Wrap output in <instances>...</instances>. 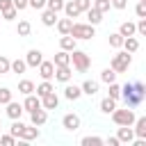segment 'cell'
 <instances>
[{
	"mask_svg": "<svg viewBox=\"0 0 146 146\" xmlns=\"http://www.w3.org/2000/svg\"><path fill=\"white\" fill-rule=\"evenodd\" d=\"M119 98H123L125 107H137V105H141L144 98H146V87H144V82H141V80L128 82L125 87H121V96H119Z\"/></svg>",
	"mask_w": 146,
	"mask_h": 146,
	"instance_id": "1",
	"label": "cell"
},
{
	"mask_svg": "<svg viewBox=\"0 0 146 146\" xmlns=\"http://www.w3.org/2000/svg\"><path fill=\"white\" fill-rule=\"evenodd\" d=\"M68 55H71V64H73V68H75L78 73H84V71L91 66V59H89V55H87L84 50H78V48H73Z\"/></svg>",
	"mask_w": 146,
	"mask_h": 146,
	"instance_id": "2",
	"label": "cell"
},
{
	"mask_svg": "<svg viewBox=\"0 0 146 146\" xmlns=\"http://www.w3.org/2000/svg\"><path fill=\"white\" fill-rule=\"evenodd\" d=\"M130 62H132V52H116L114 57H112V64H110V68L114 71V73H125L128 71V66H130Z\"/></svg>",
	"mask_w": 146,
	"mask_h": 146,
	"instance_id": "3",
	"label": "cell"
},
{
	"mask_svg": "<svg viewBox=\"0 0 146 146\" xmlns=\"http://www.w3.org/2000/svg\"><path fill=\"white\" fill-rule=\"evenodd\" d=\"M68 34H71L73 39H91V36H96V30H94V25H89V23H73Z\"/></svg>",
	"mask_w": 146,
	"mask_h": 146,
	"instance_id": "4",
	"label": "cell"
},
{
	"mask_svg": "<svg viewBox=\"0 0 146 146\" xmlns=\"http://www.w3.org/2000/svg\"><path fill=\"white\" fill-rule=\"evenodd\" d=\"M135 112H132V107H125V110H114L112 112V121L116 123V125H132L135 123Z\"/></svg>",
	"mask_w": 146,
	"mask_h": 146,
	"instance_id": "5",
	"label": "cell"
},
{
	"mask_svg": "<svg viewBox=\"0 0 146 146\" xmlns=\"http://www.w3.org/2000/svg\"><path fill=\"white\" fill-rule=\"evenodd\" d=\"M62 125H64V130H68V132H75V130L80 128V116H78V114H73V112H68V114H64V119H62Z\"/></svg>",
	"mask_w": 146,
	"mask_h": 146,
	"instance_id": "6",
	"label": "cell"
},
{
	"mask_svg": "<svg viewBox=\"0 0 146 146\" xmlns=\"http://www.w3.org/2000/svg\"><path fill=\"white\" fill-rule=\"evenodd\" d=\"M41 62H43V52H41L39 48H32V50H27V55H25V64H27V66L36 68Z\"/></svg>",
	"mask_w": 146,
	"mask_h": 146,
	"instance_id": "7",
	"label": "cell"
},
{
	"mask_svg": "<svg viewBox=\"0 0 146 146\" xmlns=\"http://www.w3.org/2000/svg\"><path fill=\"white\" fill-rule=\"evenodd\" d=\"M36 137H39V125H23L18 132V139H23V141H32Z\"/></svg>",
	"mask_w": 146,
	"mask_h": 146,
	"instance_id": "8",
	"label": "cell"
},
{
	"mask_svg": "<svg viewBox=\"0 0 146 146\" xmlns=\"http://www.w3.org/2000/svg\"><path fill=\"white\" fill-rule=\"evenodd\" d=\"M41 107V98L36 94H27L25 96V103H23V112H34Z\"/></svg>",
	"mask_w": 146,
	"mask_h": 146,
	"instance_id": "9",
	"label": "cell"
},
{
	"mask_svg": "<svg viewBox=\"0 0 146 146\" xmlns=\"http://www.w3.org/2000/svg\"><path fill=\"white\" fill-rule=\"evenodd\" d=\"M55 80H59V82H68L71 78H73V71H71V64L68 66H55V75H52Z\"/></svg>",
	"mask_w": 146,
	"mask_h": 146,
	"instance_id": "10",
	"label": "cell"
},
{
	"mask_svg": "<svg viewBox=\"0 0 146 146\" xmlns=\"http://www.w3.org/2000/svg\"><path fill=\"white\" fill-rule=\"evenodd\" d=\"M116 139H119L121 144H130V141L135 139V132H132V128H130V125H119Z\"/></svg>",
	"mask_w": 146,
	"mask_h": 146,
	"instance_id": "11",
	"label": "cell"
},
{
	"mask_svg": "<svg viewBox=\"0 0 146 146\" xmlns=\"http://www.w3.org/2000/svg\"><path fill=\"white\" fill-rule=\"evenodd\" d=\"M57 105H59V98H57L55 91H50V94H46L41 98V107L43 110H57Z\"/></svg>",
	"mask_w": 146,
	"mask_h": 146,
	"instance_id": "12",
	"label": "cell"
},
{
	"mask_svg": "<svg viewBox=\"0 0 146 146\" xmlns=\"http://www.w3.org/2000/svg\"><path fill=\"white\" fill-rule=\"evenodd\" d=\"M5 112H7V116H9L11 121H14V119H21V114H23V105H21V103H14V100H9Z\"/></svg>",
	"mask_w": 146,
	"mask_h": 146,
	"instance_id": "13",
	"label": "cell"
},
{
	"mask_svg": "<svg viewBox=\"0 0 146 146\" xmlns=\"http://www.w3.org/2000/svg\"><path fill=\"white\" fill-rule=\"evenodd\" d=\"M30 119H32V125H43V123L48 121V112H46L43 107H39V110H34V112H30Z\"/></svg>",
	"mask_w": 146,
	"mask_h": 146,
	"instance_id": "14",
	"label": "cell"
},
{
	"mask_svg": "<svg viewBox=\"0 0 146 146\" xmlns=\"http://www.w3.org/2000/svg\"><path fill=\"white\" fill-rule=\"evenodd\" d=\"M119 34L125 39V36H135L137 34V27H135V23L132 21H123L121 25H119Z\"/></svg>",
	"mask_w": 146,
	"mask_h": 146,
	"instance_id": "15",
	"label": "cell"
},
{
	"mask_svg": "<svg viewBox=\"0 0 146 146\" xmlns=\"http://www.w3.org/2000/svg\"><path fill=\"white\" fill-rule=\"evenodd\" d=\"M39 75H41L43 80H50V78L55 75V64H52V62H41V64H39Z\"/></svg>",
	"mask_w": 146,
	"mask_h": 146,
	"instance_id": "16",
	"label": "cell"
},
{
	"mask_svg": "<svg viewBox=\"0 0 146 146\" xmlns=\"http://www.w3.org/2000/svg\"><path fill=\"white\" fill-rule=\"evenodd\" d=\"M135 137H139V139H146V116H139V119H135Z\"/></svg>",
	"mask_w": 146,
	"mask_h": 146,
	"instance_id": "17",
	"label": "cell"
},
{
	"mask_svg": "<svg viewBox=\"0 0 146 146\" xmlns=\"http://www.w3.org/2000/svg\"><path fill=\"white\" fill-rule=\"evenodd\" d=\"M80 89H82V94H87V96H96V94H98V82H96V80H84V82L80 84Z\"/></svg>",
	"mask_w": 146,
	"mask_h": 146,
	"instance_id": "18",
	"label": "cell"
},
{
	"mask_svg": "<svg viewBox=\"0 0 146 146\" xmlns=\"http://www.w3.org/2000/svg\"><path fill=\"white\" fill-rule=\"evenodd\" d=\"M84 14H87V18H89V25H94V27H96V25H98V23L103 21V14H100V11L96 9V7H89V9L84 11Z\"/></svg>",
	"mask_w": 146,
	"mask_h": 146,
	"instance_id": "19",
	"label": "cell"
},
{
	"mask_svg": "<svg viewBox=\"0 0 146 146\" xmlns=\"http://www.w3.org/2000/svg\"><path fill=\"white\" fill-rule=\"evenodd\" d=\"M75 41H78V39H73L71 34H62V39H59V48L66 50V52H71V50L75 48Z\"/></svg>",
	"mask_w": 146,
	"mask_h": 146,
	"instance_id": "20",
	"label": "cell"
},
{
	"mask_svg": "<svg viewBox=\"0 0 146 146\" xmlns=\"http://www.w3.org/2000/svg\"><path fill=\"white\" fill-rule=\"evenodd\" d=\"M64 96H66L68 100H78V98L82 96V89H80L78 84H66V89H64Z\"/></svg>",
	"mask_w": 146,
	"mask_h": 146,
	"instance_id": "21",
	"label": "cell"
},
{
	"mask_svg": "<svg viewBox=\"0 0 146 146\" xmlns=\"http://www.w3.org/2000/svg\"><path fill=\"white\" fill-rule=\"evenodd\" d=\"M41 23H43L46 27H52V25L57 23V14L50 11V9H43V14H41Z\"/></svg>",
	"mask_w": 146,
	"mask_h": 146,
	"instance_id": "22",
	"label": "cell"
},
{
	"mask_svg": "<svg viewBox=\"0 0 146 146\" xmlns=\"http://www.w3.org/2000/svg\"><path fill=\"white\" fill-rule=\"evenodd\" d=\"M52 64H55V66H68V64H71V55H68L66 50H59V52L55 55Z\"/></svg>",
	"mask_w": 146,
	"mask_h": 146,
	"instance_id": "23",
	"label": "cell"
},
{
	"mask_svg": "<svg viewBox=\"0 0 146 146\" xmlns=\"http://www.w3.org/2000/svg\"><path fill=\"white\" fill-rule=\"evenodd\" d=\"M34 91H36V96H39V98H43L46 94H50V91H55V87L50 84V80H43L41 84H36V87H34Z\"/></svg>",
	"mask_w": 146,
	"mask_h": 146,
	"instance_id": "24",
	"label": "cell"
},
{
	"mask_svg": "<svg viewBox=\"0 0 146 146\" xmlns=\"http://www.w3.org/2000/svg\"><path fill=\"white\" fill-rule=\"evenodd\" d=\"M114 110H116V100H114V98L107 96V98L100 100V112H103V114H112Z\"/></svg>",
	"mask_w": 146,
	"mask_h": 146,
	"instance_id": "25",
	"label": "cell"
},
{
	"mask_svg": "<svg viewBox=\"0 0 146 146\" xmlns=\"http://www.w3.org/2000/svg\"><path fill=\"white\" fill-rule=\"evenodd\" d=\"M64 14H66V18H78L80 16V9L75 7V2L71 0V2H64V9H62Z\"/></svg>",
	"mask_w": 146,
	"mask_h": 146,
	"instance_id": "26",
	"label": "cell"
},
{
	"mask_svg": "<svg viewBox=\"0 0 146 146\" xmlns=\"http://www.w3.org/2000/svg\"><path fill=\"white\" fill-rule=\"evenodd\" d=\"M57 30H59V34H68L71 32V25H73V18H57Z\"/></svg>",
	"mask_w": 146,
	"mask_h": 146,
	"instance_id": "27",
	"label": "cell"
},
{
	"mask_svg": "<svg viewBox=\"0 0 146 146\" xmlns=\"http://www.w3.org/2000/svg\"><path fill=\"white\" fill-rule=\"evenodd\" d=\"M121 46L125 48V52H137V50H139V41H137L135 36H125Z\"/></svg>",
	"mask_w": 146,
	"mask_h": 146,
	"instance_id": "28",
	"label": "cell"
},
{
	"mask_svg": "<svg viewBox=\"0 0 146 146\" xmlns=\"http://www.w3.org/2000/svg\"><path fill=\"white\" fill-rule=\"evenodd\" d=\"M80 144H82V146H103L105 139H103V137H96V135H89V137H82Z\"/></svg>",
	"mask_w": 146,
	"mask_h": 146,
	"instance_id": "29",
	"label": "cell"
},
{
	"mask_svg": "<svg viewBox=\"0 0 146 146\" xmlns=\"http://www.w3.org/2000/svg\"><path fill=\"white\" fill-rule=\"evenodd\" d=\"M16 32H18V36H30V32H32V25H30V21H18V25H16Z\"/></svg>",
	"mask_w": 146,
	"mask_h": 146,
	"instance_id": "30",
	"label": "cell"
},
{
	"mask_svg": "<svg viewBox=\"0 0 146 146\" xmlns=\"http://www.w3.org/2000/svg\"><path fill=\"white\" fill-rule=\"evenodd\" d=\"M18 91H21L23 96L34 94V82H32V80H21V82H18Z\"/></svg>",
	"mask_w": 146,
	"mask_h": 146,
	"instance_id": "31",
	"label": "cell"
},
{
	"mask_svg": "<svg viewBox=\"0 0 146 146\" xmlns=\"http://www.w3.org/2000/svg\"><path fill=\"white\" fill-rule=\"evenodd\" d=\"M25 68H27L25 59H14L11 66H9V73H25Z\"/></svg>",
	"mask_w": 146,
	"mask_h": 146,
	"instance_id": "32",
	"label": "cell"
},
{
	"mask_svg": "<svg viewBox=\"0 0 146 146\" xmlns=\"http://www.w3.org/2000/svg\"><path fill=\"white\" fill-rule=\"evenodd\" d=\"M114 80H116V73H114L112 68H103V71H100V82L110 84V82H114Z\"/></svg>",
	"mask_w": 146,
	"mask_h": 146,
	"instance_id": "33",
	"label": "cell"
},
{
	"mask_svg": "<svg viewBox=\"0 0 146 146\" xmlns=\"http://www.w3.org/2000/svg\"><path fill=\"white\" fill-rule=\"evenodd\" d=\"M46 9H50V11L59 14V11L64 9V0H46Z\"/></svg>",
	"mask_w": 146,
	"mask_h": 146,
	"instance_id": "34",
	"label": "cell"
},
{
	"mask_svg": "<svg viewBox=\"0 0 146 146\" xmlns=\"http://www.w3.org/2000/svg\"><path fill=\"white\" fill-rule=\"evenodd\" d=\"M107 87H110V94H107V96H110V98H114V100H119V96H121V87L116 84V80H114V82H110Z\"/></svg>",
	"mask_w": 146,
	"mask_h": 146,
	"instance_id": "35",
	"label": "cell"
},
{
	"mask_svg": "<svg viewBox=\"0 0 146 146\" xmlns=\"http://www.w3.org/2000/svg\"><path fill=\"white\" fill-rule=\"evenodd\" d=\"M11 89H7V87H0V105H7L9 100H11Z\"/></svg>",
	"mask_w": 146,
	"mask_h": 146,
	"instance_id": "36",
	"label": "cell"
},
{
	"mask_svg": "<svg viewBox=\"0 0 146 146\" xmlns=\"http://www.w3.org/2000/svg\"><path fill=\"white\" fill-rule=\"evenodd\" d=\"M91 7H96L100 14H105V11H110V7H112V5H110V0H96Z\"/></svg>",
	"mask_w": 146,
	"mask_h": 146,
	"instance_id": "37",
	"label": "cell"
},
{
	"mask_svg": "<svg viewBox=\"0 0 146 146\" xmlns=\"http://www.w3.org/2000/svg\"><path fill=\"white\" fill-rule=\"evenodd\" d=\"M9 66H11V59H7L5 55H0V75H7Z\"/></svg>",
	"mask_w": 146,
	"mask_h": 146,
	"instance_id": "38",
	"label": "cell"
},
{
	"mask_svg": "<svg viewBox=\"0 0 146 146\" xmlns=\"http://www.w3.org/2000/svg\"><path fill=\"white\" fill-rule=\"evenodd\" d=\"M121 43H123V36H121L119 32L110 34V46H112V48H121Z\"/></svg>",
	"mask_w": 146,
	"mask_h": 146,
	"instance_id": "39",
	"label": "cell"
},
{
	"mask_svg": "<svg viewBox=\"0 0 146 146\" xmlns=\"http://www.w3.org/2000/svg\"><path fill=\"white\" fill-rule=\"evenodd\" d=\"M23 125H25V123H21L18 119H14V123H11V128H9V135L18 139V132H21V128H23Z\"/></svg>",
	"mask_w": 146,
	"mask_h": 146,
	"instance_id": "40",
	"label": "cell"
},
{
	"mask_svg": "<svg viewBox=\"0 0 146 146\" xmlns=\"http://www.w3.org/2000/svg\"><path fill=\"white\" fill-rule=\"evenodd\" d=\"M16 16H18V9H16V7H9V9L2 11V18H5V21H14Z\"/></svg>",
	"mask_w": 146,
	"mask_h": 146,
	"instance_id": "41",
	"label": "cell"
},
{
	"mask_svg": "<svg viewBox=\"0 0 146 146\" xmlns=\"http://www.w3.org/2000/svg\"><path fill=\"white\" fill-rule=\"evenodd\" d=\"M73 2H75V7L80 9V14H84V11L91 7V0H73Z\"/></svg>",
	"mask_w": 146,
	"mask_h": 146,
	"instance_id": "42",
	"label": "cell"
},
{
	"mask_svg": "<svg viewBox=\"0 0 146 146\" xmlns=\"http://www.w3.org/2000/svg\"><path fill=\"white\" fill-rule=\"evenodd\" d=\"M135 14H137L139 18H146V2H137V7H135Z\"/></svg>",
	"mask_w": 146,
	"mask_h": 146,
	"instance_id": "43",
	"label": "cell"
},
{
	"mask_svg": "<svg viewBox=\"0 0 146 146\" xmlns=\"http://www.w3.org/2000/svg\"><path fill=\"white\" fill-rule=\"evenodd\" d=\"M27 7H32V9H46V0H27Z\"/></svg>",
	"mask_w": 146,
	"mask_h": 146,
	"instance_id": "44",
	"label": "cell"
},
{
	"mask_svg": "<svg viewBox=\"0 0 146 146\" xmlns=\"http://www.w3.org/2000/svg\"><path fill=\"white\" fill-rule=\"evenodd\" d=\"M135 27H137V34H146V18H139V23H135Z\"/></svg>",
	"mask_w": 146,
	"mask_h": 146,
	"instance_id": "45",
	"label": "cell"
},
{
	"mask_svg": "<svg viewBox=\"0 0 146 146\" xmlns=\"http://www.w3.org/2000/svg\"><path fill=\"white\" fill-rule=\"evenodd\" d=\"M14 141H16V137H11V135H2V137H0V144H2V146H11Z\"/></svg>",
	"mask_w": 146,
	"mask_h": 146,
	"instance_id": "46",
	"label": "cell"
},
{
	"mask_svg": "<svg viewBox=\"0 0 146 146\" xmlns=\"http://www.w3.org/2000/svg\"><path fill=\"white\" fill-rule=\"evenodd\" d=\"M110 5H112L114 9H125V7H128V0H110Z\"/></svg>",
	"mask_w": 146,
	"mask_h": 146,
	"instance_id": "47",
	"label": "cell"
},
{
	"mask_svg": "<svg viewBox=\"0 0 146 146\" xmlns=\"http://www.w3.org/2000/svg\"><path fill=\"white\" fill-rule=\"evenodd\" d=\"M11 5L21 11V9H25V7H27V0H11Z\"/></svg>",
	"mask_w": 146,
	"mask_h": 146,
	"instance_id": "48",
	"label": "cell"
},
{
	"mask_svg": "<svg viewBox=\"0 0 146 146\" xmlns=\"http://www.w3.org/2000/svg\"><path fill=\"white\" fill-rule=\"evenodd\" d=\"M105 144H107V146H119L121 141H119L116 137H107V139H105Z\"/></svg>",
	"mask_w": 146,
	"mask_h": 146,
	"instance_id": "49",
	"label": "cell"
},
{
	"mask_svg": "<svg viewBox=\"0 0 146 146\" xmlns=\"http://www.w3.org/2000/svg\"><path fill=\"white\" fill-rule=\"evenodd\" d=\"M139 2H146V0H139Z\"/></svg>",
	"mask_w": 146,
	"mask_h": 146,
	"instance_id": "50",
	"label": "cell"
}]
</instances>
